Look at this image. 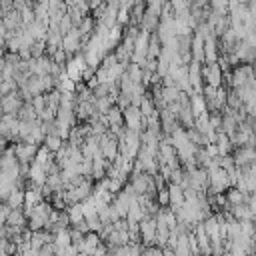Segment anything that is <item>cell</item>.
I'll use <instances>...</instances> for the list:
<instances>
[{
    "instance_id": "cell-2",
    "label": "cell",
    "mask_w": 256,
    "mask_h": 256,
    "mask_svg": "<svg viewBox=\"0 0 256 256\" xmlns=\"http://www.w3.org/2000/svg\"><path fill=\"white\" fill-rule=\"evenodd\" d=\"M160 2H166V0H160Z\"/></svg>"
},
{
    "instance_id": "cell-3",
    "label": "cell",
    "mask_w": 256,
    "mask_h": 256,
    "mask_svg": "<svg viewBox=\"0 0 256 256\" xmlns=\"http://www.w3.org/2000/svg\"><path fill=\"white\" fill-rule=\"evenodd\" d=\"M102 2H106V0H102Z\"/></svg>"
},
{
    "instance_id": "cell-1",
    "label": "cell",
    "mask_w": 256,
    "mask_h": 256,
    "mask_svg": "<svg viewBox=\"0 0 256 256\" xmlns=\"http://www.w3.org/2000/svg\"><path fill=\"white\" fill-rule=\"evenodd\" d=\"M72 28V22H70V16L68 14H62V18H60V22H58V32L64 36V34H68V30Z\"/></svg>"
}]
</instances>
